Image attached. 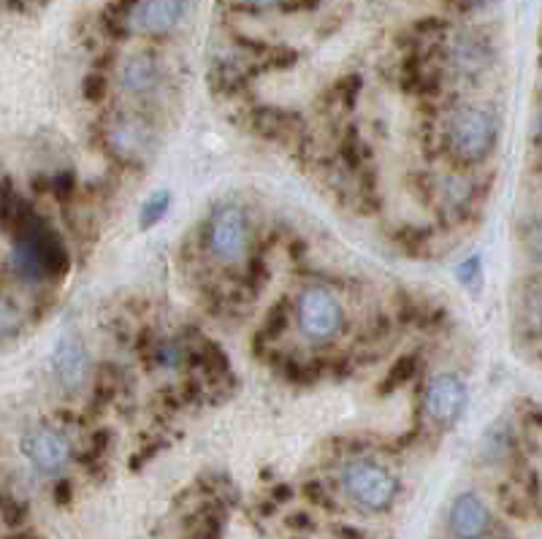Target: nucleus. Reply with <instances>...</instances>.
Returning <instances> with one entry per match:
<instances>
[{"mask_svg":"<svg viewBox=\"0 0 542 539\" xmlns=\"http://www.w3.org/2000/svg\"><path fill=\"white\" fill-rule=\"evenodd\" d=\"M342 488L350 496L352 504H358L367 512H383L394 504L396 499V477L377 461L360 459L350 461L342 469Z\"/></svg>","mask_w":542,"mask_h":539,"instance_id":"obj_1","label":"nucleus"},{"mask_svg":"<svg viewBox=\"0 0 542 539\" xmlns=\"http://www.w3.org/2000/svg\"><path fill=\"white\" fill-rule=\"evenodd\" d=\"M496 117L486 106H462L447 122V144L464 160H483L496 144Z\"/></svg>","mask_w":542,"mask_h":539,"instance_id":"obj_2","label":"nucleus"},{"mask_svg":"<svg viewBox=\"0 0 542 539\" xmlns=\"http://www.w3.org/2000/svg\"><path fill=\"white\" fill-rule=\"evenodd\" d=\"M296 323L309 341H334L344 328V307L331 291L307 288L296 304Z\"/></svg>","mask_w":542,"mask_h":539,"instance_id":"obj_3","label":"nucleus"},{"mask_svg":"<svg viewBox=\"0 0 542 539\" xmlns=\"http://www.w3.org/2000/svg\"><path fill=\"white\" fill-rule=\"evenodd\" d=\"M207 241H209V249H212V255L217 260L233 263V260L244 257V252L250 247V220H247V215L233 204L217 209L212 223H209Z\"/></svg>","mask_w":542,"mask_h":539,"instance_id":"obj_4","label":"nucleus"},{"mask_svg":"<svg viewBox=\"0 0 542 539\" xmlns=\"http://www.w3.org/2000/svg\"><path fill=\"white\" fill-rule=\"evenodd\" d=\"M470 401V391L467 383L456 375H439L426 385L423 393V409L428 415V420H434L436 425H450L456 423Z\"/></svg>","mask_w":542,"mask_h":539,"instance_id":"obj_5","label":"nucleus"},{"mask_svg":"<svg viewBox=\"0 0 542 539\" xmlns=\"http://www.w3.org/2000/svg\"><path fill=\"white\" fill-rule=\"evenodd\" d=\"M22 453L41 475H57L71 459V442L63 431L52 425H38L22 439Z\"/></svg>","mask_w":542,"mask_h":539,"instance_id":"obj_6","label":"nucleus"},{"mask_svg":"<svg viewBox=\"0 0 542 539\" xmlns=\"http://www.w3.org/2000/svg\"><path fill=\"white\" fill-rule=\"evenodd\" d=\"M185 17V0H136L131 25L144 36H165Z\"/></svg>","mask_w":542,"mask_h":539,"instance_id":"obj_7","label":"nucleus"},{"mask_svg":"<svg viewBox=\"0 0 542 539\" xmlns=\"http://www.w3.org/2000/svg\"><path fill=\"white\" fill-rule=\"evenodd\" d=\"M447 523L456 539H483L491 531V510L478 493H462L450 507Z\"/></svg>","mask_w":542,"mask_h":539,"instance_id":"obj_8","label":"nucleus"},{"mask_svg":"<svg viewBox=\"0 0 542 539\" xmlns=\"http://www.w3.org/2000/svg\"><path fill=\"white\" fill-rule=\"evenodd\" d=\"M120 84L133 98H149L163 84V65L152 55H133L120 71Z\"/></svg>","mask_w":542,"mask_h":539,"instance_id":"obj_9","label":"nucleus"},{"mask_svg":"<svg viewBox=\"0 0 542 539\" xmlns=\"http://www.w3.org/2000/svg\"><path fill=\"white\" fill-rule=\"evenodd\" d=\"M447 60H450V65H453V71L462 76H480L483 71H488L494 52H491L488 41H483L480 36L464 33L450 44Z\"/></svg>","mask_w":542,"mask_h":539,"instance_id":"obj_10","label":"nucleus"},{"mask_svg":"<svg viewBox=\"0 0 542 539\" xmlns=\"http://www.w3.org/2000/svg\"><path fill=\"white\" fill-rule=\"evenodd\" d=\"M152 144V128L139 120V117H125L120 122L112 125L109 131V147L120 155V157H141Z\"/></svg>","mask_w":542,"mask_h":539,"instance_id":"obj_11","label":"nucleus"},{"mask_svg":"<svg viewBox=\"0 0 542 539\" xmlns=\"http://www.w3.org/2000/svg\"><path fill=\"white\" fill-rule=\"evenodd\" d=\"M55 372L65 388H79L87 372V352L79 336H63L55 355H52Z\"/></svg>","mask_w":542,"mask_h":539,"instance_id":"obj_12","label":"nucleus"},{"mask_svg":"<svg viewBox=\"0 0 542 539\" xmlns=\"http://www.w3.org/2000/svg\"><path fill=\"white\" fill-rule=\"evenodd\" d=\"M38 252H41V263H44L47 277H57L68 268V252H65L60 236L52 228H47L44 223L38 225Z\"/></svg>","mask_w":542,"mask_h":539,"instance_id":"obj_13","label":"nucleus"},{"mask_svg":"<svg viewBox=\"0 0 542 539\" xmlns=\"http://www.w3.org/2000/svg\"><path fill=\"white\" fill-rule=\"evenodd\" d=\"M25 315L12 296H0V339H12L22 331Z\"/></svg>","mask_w":542,"mask_h":539,"instance_id":"obj_14","label":"nucleus"},{"mask_svg":"<svg viewBox=\"0 0 542 539\" xmlns=\"http://www.w3.org/2000/svg\"><path fill=\"white\" fill-rule=\"evenodd\" d=\"M168 206H171V198H168L165 190L149 196L147 204H144V209H141V228H152V225H157V223L165 217Z\"/></svg>","mask_w":542,"mask_h":539,"instance_id":"obj_15","label":"nucleus"},{"mask_svg":"<svg viewBox=\"0 0 542 539\" xmlns=\"http://www.w3.org/2000/svg\"><path fill=\"white\" fill-rule=\"evenodd\" d=\"M470 198H472V188H470V182H464L462 176H453V179H447V185H445V201L450 204V206H467L470 204Z\"/></svg>","mask_w":542,"mask_h":539,"instance_id":"obj_16","label":"nucleus"},{"mask_svg":"<svg viewBox=\"0 0 542 539\" xmlns=\"http://www.w3.org/2000/svg\"><path fill=\"white\" fill-rule=\"evenodd\" d=\"M182 361H185V350H182V344H176V341L163 344V350H160V364H163V366L176 369Z\"/></svg>","mask_w":542,"mask_h":539,"instance_id":"obj_17","label":"nucleus"},{"mask_svg":"<svg viewBox=\"0 0 542 539\" xmlns=\"http://www.w3.org/2000/svg\"><path fill=\"white\" fill-rule=\"evenodd\" d=\"M478 274H480V257H478V255L467 257V260L456 268V277H459L464 285H472V282L478 280Z\"/></svg>","mask_w":542,"mask_h":539,"instance_id":"obj_18","label":"nucleus"},{"mask_svg":"<svg viewBox=\"0 0 542 539\" xmlns=\"http://www.w3.org/2000/svg\"><path fill=\"white\" fill-rule=\"evenodd\" d=\"M250 6H255V9H266V6H275V4H280V0H247Z\"/></svg>","mask_w":542,"mask_h":539,"instance_id":"obj_19","label":"nucleus"}]
</instances>
